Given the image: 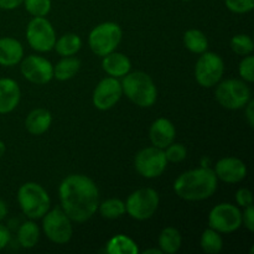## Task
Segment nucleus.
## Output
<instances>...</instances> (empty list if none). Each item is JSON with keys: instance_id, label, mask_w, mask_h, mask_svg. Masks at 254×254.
I'll list each match as a JSON object with an SVG mask.
<instances>
[{"instance_id": "obj_41", "label": "nucleus", "mask_w": 254, "mask_h": 254, "mask_svg": "<svg viewBox=\"0 0 254 254\" xmlns=\"http://www.w3.org/2000/svg\"><path fill=\"white\" fill-rule=\"evenodd\" d=\"M144 253L145 254H149V253H156V254H161L163 252H161V250L159 248V250H155V248H151V250H146L144 251Z\"/></svg>"}, {"instance_id": "obj_19", "label": "nucleus", "mask_w": 254, "mask_h": 254, "mask_svg": "<svg viewBox=\"0 0 254 254\" xmlns=\"http://www.w3.org/2000/svg\"><path fill=\"white\" fill-rule=\"evenodd\" d=\"M102 68L108 76L114 78H123L131 71V62L127 55L113 51L103 57Z\"/></svg>"}, {"instance_id": "obj_21", "label": "nucleus", "mask_w": 254, "mask_h": 254, "mask_svg": "<svg viewBox=\"0 0 254 254\" xmlns=\"http://www.w3.org/2000/svg\"><path fill=\"white\" fill-rule=\"evenodd\" d=\"M81 68V61L74 56L62 57L56 64H54V78L64 82L73 78Z\"/></svg>"}, {"instance_id": "obj_23", "label": "nucleus", "mask_w": 254, "mask_h": 254, "mask_svg": "<svg viewBox=\"0 0 254 254\" xmlns=\"http://www.w3.org/2000/svg\"><path fill=\"white\" fill-rule=\"evenodd\" d=\"M40 227L34 220L26 221L17 230V242L25 250H31L39 243Z\"/></svg>"}, {"instance_id": "obj_17", "label": "nucleus", "mask_w": 254, "mask_h": 254, "mask_svg": "<svg viewBox=\"0 0 254 254\" xmlns=\"http://www.w3.org/2000/svg\"><path fill=\"white\" fill-rule=\"evenodd\" d=\"M21 99V89L15 79L0 78V114H9L16 109Z\"/></svg>"}, {"instance_id": "obj_39", "label": "nucleus", "mask_w": 254, "mask_h": 254, "mask_svg": "<svg viewBox=\"0 0 254 254\" xmlns=\"http://www.w3.org/2000/svg\"><path fill=\"white\" fill-rule=\"evenodd\" d=\"M6 215H7L6 202H5L4 200H1V198H0V222H1V221L4 220L5 217H6Z\"/></svg>"}, {"instance_id": "obj_42", "label": "nucleus", "mask_w": 254, "mask_h": 254, "mask_svg": "<svg viewBox=\"0 0 254 254\" xmlns=\"http://www.w3.org/2000/svg\"><path fill=\"white\" fill-rule=\"evenodd\" d=\"M181 1H191V0H181Z\"/></svg>"}, {"instance_id": "obj_3", "label": "nucleus", "mask_w": 254, "mask_h": 254, "mask_svg": "<svg viewBox=\"0 0 254 254\" xmlns=\"http://www.w3.org/2000/svg\"><path fill=\"white\" fill-rule=\"evenodd\" d=\"M122 89L127 98L140 108H150L158 99L155 82L143 71L129 72L123 77Z\"/></svg>"}, {"instance_id": "obj_29", "label": "nucleus", "mask_w": 254, "mask_h": 254, "mask_svg": "<svg viewBox=\"0 0 254 254\" xmlns=\"http://www.w3.org/2000/svg\"><path fill=\"white\" fill-rule=\"evenodd\" d=\"M230 46L235 54H237L238 56L245 57L248 56V55H252L254 50V42L250 35L238 34L231 39Z\"/></svg>"}, {"instance_id": "obj_20", "label": "nucleus", "mask_w": 254, "mask_h": 254, "mask_svg": "<svg viewBox=\"0 0 254 254\" xmlns=\"http://www.w3.org/2000/svg\"><path fill=\"white\" fill-rule=\"evenodd\" d=\"M52 124L51 112L45 108L32 109L25 119V128L31 135H42Z\"/></svg>"}, {"instance_id": "obj_8", "label": "nucleus", "mask_w": 254, "mask_h": 254, "mask_svg": "<svg viewBox=\"0 0 254 254\" xmlns=\"http://www.w3.org/2000/svg\"><path fill=\"white\" fill-rule=\"evenodd\" d=\"M42 231L51 242L56 245H66L73 236L72 220L62 208L49 210L42 217Z\"/></svg>"}, {"instance_id": "obj_25", "label": "nucleus", "mask_w": 254, "mask_h": 254, "mask_svg": "<svg viewBox=\"0 0 254 254\" xmlns=\"http://www.w3.org/2000/svg\"><path fill=\"white\" fill-rule=\"evenodd\" d=\"M106 252L109 254H138V245L130 237L117 235L108 241Z\"/></svg>"}, {"instance_id": "obj_13", "label": "nucleus", "mask_w": 254, "mask_h": 254, "mask_svg": "<svg viewBox=\"0 0 254 254\" xmlns=\"http://www.w3.org/2000/svg\"><path fill=\"white\" fill-rule=\"evenodd\" d=\"M20 72L30 83L44 86L54 79V64L44 56L29 55L20 62Z\"/></svg>"}, {"instance_id": "obj_5", "label": "nucleus", "mask_w": 254, "mask_h": 254, "mask_svg": "<svg viewBox=\"0 0 254 254\" xmlns=\"http://www.w3.org/2000/svg\"><path fill=\"white\" fill-rule=\"evenodd\" d=\"M215 98L220 106L230 111L245 108L246 104L252 99V92L247 82L243 79L228 78L221 79L216 84Z\"/></svg>"}, {"instance_id": "obj_32", "label": "nucleus", "mask_w": 254, "mask_h": 254, "mask_svg": "<svg viewBox=\"0 0 254 254\" xmlns=\"http://www.w3.org/2000/svg\"><path fill=\"white\" fill-rule=\"evenodd\" d=\"M238 73L241 78L247 83H253L254 82V57L252 55H248L242 59L238 66Z\"/></svg>"}, {"instance_id": "obj_12", "label": "nucleus", "mask_w": 254, "mask_h": 254, "mask_svg": "<svg viewBox=\"0 0 254 254\" xmlns=\"http://www.w3.org/2000/svg\"><path fill=\"white\" fill-rule=\"evenodd\" d=\"M168 160L163 149L148 146L141 149L134 158V168L136 173L145 179H155L164 174Z\"/></svg>"}, {"instance_id": "obj_27", "label": "nucleus", "mask_w": 254, "mask_h": 254, "mask_svg": "<svg viewBox=\"0 0 254 254\" xmlns=\"http://www.w3.org/2000/svg\"><path fill=\"white\" fill-rule=\"evenodd\" d=\"M200 247L205 253L217 254L223 248V238L220 232L208 227L201 235Z\"/></svg>"}, {"instance_id": "obj_16", "label": "nucleus", "mask_w": 254, "mask_h": 254, "mask_svg": "<svg viewBox=\"0 0 254 254\" xmlns=\"http://www.w3.org/2000/svg\"><path fill=\"white\" fill-rule=\"evenodd\" d=\"M175 126L168 118H158L153 122L149 129V139L151 141V145L163 149V150L175 141Z\"/></svg>"}, {"instance_id": "obj_33", "label": "nucleus", "mask_w": 254, "mask_h": 254, "mask_svg": "<svg viewBox=\"0 0 254 254\" xmlns=\"http://www.w3.org/2000/svg\"><path fill=\"white\" fill-rule=\"evenodd\" d=\"M225 4L235 14H247L253 10L254 0H225Z\"/></svg>"}, {"instance_id": "obj_37", "label": "nucleus", "mask_w": 254, "mask_h": 254, "mask_svg": "<svg viewBox=\"0 0 254 254\" xmlns=\"http://www.w3.org/2000/svg\"><path fill=\"white\" fill-rule=\"evenodd\" d=\"M245 114L246 119H247V123L251 128L254 127V101L253 99H250L247 104L245 106Z\"/></svg>"}, {"instance_id": "obj_7", "label": "nucleus", "mask_w": 254, "mask_h": 254, "mask_svg": "<svg viewBox=\"0 0 254 254\" xmlns=\"http://www.w3.org/2000/svg\"><path fill=\"white\" fill-rule=\"evenodd\" d=\"M160 197L151 188H141L131 192L126 201V213L133 220L146 221L158 211Z\"/></svg>"}, {"instance_id": "obj_1", "label": "nucleus", "mask_w": 254, "mask_h": 254, "mask_svg": "<svg viewBox=\"0 0 254 254\" xmlns=\"http://www.w3.org/2000/svg\"><path fill=\"white\" fill-rule=\"evenodd\" d=\"M59 197L61 208L72 222H86L98 210V188L91 178L82 174H71L62 180Z\"/></svg>"}, {"instance_id": "obj_38", "label": "nucleus", "mask_w": 254, "mask_h": 254, "mask_svg": "<svg viewBox=\"0 0 254 254\" xmlns=\"http://www.w3.org/2000/svg\"><path fill=\"white\" fill-rule=\"evenodd\" d=\"M22 4V0H0V9L15 10Z\"/></svg>"}, {"instance_id": "obj_14", "label": "nucleus", "mask_w": 254, "mask_h": 254, "mask_svg": "<svg viewBox=\"0 0 254 254\" xmlns=\"http://www.w3.org/2000/svg\"><path fill=\"white\" fill-rule=\"evenodd\" d=\"M122 96H123V89L119 78L108 76L101 79L96 86L92 96V102L98 111L106 112L113 108L121 101Z\"/></svg>"}, {"instance_id": "obj_35", "label": "nucleus", "mask_w": 254, "mask_h": 254, "mask_svg": "<svg viewBox=\"0 0 254 254\" xmlns=\"http://www.w3.org/2000/svg\"><path fill=\"white\" fill-rule=\"evenodd\" d=\"M242 225L247 228L250 232H254V207L253 205L245 207L242 212Z\"/></svg>"}, {"instance_id": "obj_2", "label": "nucleus", "mask_w": 254, "mask_h": 254, "mask_svg": "<svg viewBox=\"0 0 254 254\" xmlns=\"http://www.w3.org/2000/svg\"><path fill=\"white\" fill-rule=\"evenodd\" d=\"M218 179L213 169L208 166L192 169L178 176L174 183V191L185 201H203L215 195Z\"/></svg>"}, {"instance_id": "obj_40", "label": "nucleus", "mask_w": 254, "mask_h": 254, "mask_svg": "<svg viewBox=\"0 0 254 254\" xmlns=\"http://www.w3.org/2000/svg\"><path fill=\"white\" fill-rule=\"evenodd\" d=\"M5 151H6V145H5L4 141L0 140V158H2V155L5 154Z\"/></svg>"}, {"instance_id": "obj_26", "label": "nucleus", "mask_w": 254, "mask_h": 254, "mask_svg": "<svg viewBox=\"0 0 254 254\" xmlns=\"http://www.w3.org/2000/svg\"><path fill=\"white\" fill-rule=\"evenodd\" d=\"M184 45L190 52L201 55L208 49V40L205 32L198 29H190L184 34Z\"/></svg>"}, {"instance_id": "obj_22", "label": "nucleus", "mask_w": 254, "mask_h": 254, "mask_svg": "<svg viewBox=\"0 0 254 254\" xmlns=\"http://www.w3.org/2000/svg\"><path fill=\"white\" fill-rule=\"evenodd\" d=\"M159 248L166 254H175L179 252L183 245V237L178 228L165 227L159 235Z\"/></svg>"}, {"instance_id": "obj_34", "label": "nucleus", "mask_w": 254, "mask_h": 254, "mask_svg": "<svg viewBox=\"0 0 254 254\" xmlns=\"http://www.w3.org/2000/svg\"><path fill=\"white\" fill-rule=\"evenodd\" d=\"M236 202L241 207H247V206L253 205V193L250 189L242 188L236 192Z\"/></svg>"}, {"instance_id": "obj_31", "label": "nucleus", "mask_w": 254, "mask_h": 254, "mask_svg": "<svg viewBox=\"0 0 254 254\" xmlns=\"http://www.w3.org/2000/svg\"><path fill=\"white\" fill-rule=\"evenodd\" d=\"M165 158L168 163H181L188 156V149L181 143H171L170 145L164 149Z\"/></svg>"}, {"instance_id": "obj_36", "label": "nucleus", "mask_w": 254, "mask_h": 254, "mask_svg": "<svg viewBox=\"0 0 254 254\" xmlns=\"http://www.w3.org/2000/svg\"><path fill=\"white\" fill-rule=\"evenodd\" d=\"M10 240H11V233H10L9 228L0 222V251L5 250L7 247Z\"/></svg>"}, {"instance_id": "obj_24", "label": "nucleus", "mask_w": 254, "mask_h": 254, "mask_svg": "<svg viewBox=\"0 0 254 254\" xmlns=\"http://www.w3.org/2000/svg\"><path fill=\"white\" fill-rule=\"evenodd\" d=\"M82 47V39L77 34L68 32L56 39L54 50L62 57L74 56Z\"/></svg>"}, {"instance_id": "obj_18", "label": "nucleus", "mask_w": 254, "mask_h": 254, "mask_svg": "<svg viewBox=\"0 0 254 254\" xmlns=\"http://www.w3.org/2000/svg\"><path fill=\"white\" fill-rule=\"evenodd\" d=\"M24 59V46L15 37H0V66H16Z\"/></svg>"}, {"instance_id": "obj_4", "label": "nucleus", "mask_w": 254, "mask_h": 254, "mask_svg": "<svg viewBox=\"0 0 254 254\" xmlns=\"http://www.w3.org/2000/svg\"><path fill=\"white\" fill-rule=\"evenodd\" d=\"M16 198L22 213L30 220H40L51 207V198L46 189L32 181L20 186Z\"/></svg>"}, {"instance_id": "obj_15", "label": "nucleus", "mask_w": 254, "mask_h": 254, "mask_svg": "<svg viewBox=\"0 0 254 254\" xmlns=\"http://www.w3.org/2000/svg\"><path fill=\"white\" fill-rule=\"evenodd\" d=\"M213 171L218 180L226 184H238L245 180L248 170L245 161L235 156H226L216 163Z\"/></svg>"}, {"instance_id": "obj_30", "label": "nucleus", "mask_w": 254, "mask_h": 254, "mask_svg": "<svg viewBox=\"0 0 254 254\" xmlns=\"http://www.w3.org/2000/svg\"><path fill=\"white\" fill-rule=\"evenodd\" d=\"M25 9L31 16L46 17L51 11V0H22Z\"/></svg>"}, {"instance_id": "obj_10", "label": "nucleus", "mask_w": 254, "mask_h": 254, "mask_svg": "<svg viewBox=\"0 0 254 254\" xmlns=\"http://www.w3.org/2000/svg\"><path fill=\"white\" fill-rule=\"evenodd\" d=\"M225 73V62L215 52L205 51L198 57L195 66L196 82L203 88H212L222 79Z\"/></svg>"}, {"instance_id": "obj_6", "label": "nucleus", "mask_w": 254, "mask_h": 254, "mask_svg": "<svg viewBox=\"0 0 254 254\" xmlns=\"http://www.w3.org/2000/svg\"><path fill=\"white\" fill-rule=\"evenodd\" d=\"M123 37V30L117 22L106 21L97 25L88 35V46L94 55L104 57L116 51Z\"/></svg>"}, {"instance_id": "obj_9", "label": "nucleus", "mask_w": 254, "mask_h": 254, "mask_svg": "<svg viewBox=\"0 0 254 254\" xmlns=\"http://www.w3.org/2000/svg\"><path fill=\"white\" fill-rule=\"evenodd\" d=\"M56 30L46 17H32L26 26L27 44L36 52H50L56 42Z\"/></svg>"}, {"instance_id": "obj_11", "label": "nucleus", "mask_w": 254, "mask_h": 254, "mask_svg": "<svg viewBox=\"0 0 254 254\" xmlns=\"http://www.w3.org/2000/svg\"><path fill=\"white\" fill-rule=\"evenodd\" d=\"M242 226V212L237 206L230 202L216 205L208 213V227L221 235L232 233Z\"/></svg>"}, {"instance_id": "obj_28", "label": "nucleus", "mask_w": 254, "mask_h": 254, "mask_svg": "<svg viewBox=\"0 0 254 254\" xmlns=\"http://www.w3.org/2000/svg\"><path fill=\"white\" fill-rule=\"evenodd\" d=\"M99 213L107 220H117L126 215V202L119 198H108L98 205Z\"/></svg>"}]
</instances>
